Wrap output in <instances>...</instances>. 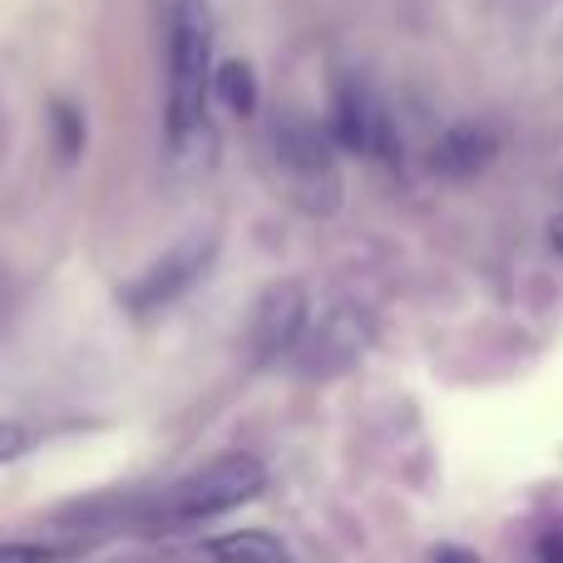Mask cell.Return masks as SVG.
I'll list each match as a JSON object with an SVG mask.
<instances>
[{
  "instance_id": "cell-13",
  "label": "cell",
  "mask_w": 563,
  "mask_h": 563,
  "mask_svg": "<svg viewBox=\"0 0 563 563\" xmlns=\"http://www.w3.org/2000/svg\"><path fill=\"white\" fill-rule=\"evenodd\" d=\"M549 243H554V247H559V253H563V213L554 218V223H549Z\"/></svg>"
},
{
  "instance_id": "cell-5",
  "label": "cell",
  "mask_w": 563,
  "mask_h": 563,
  "mask_svg": "<svg viewBox=\"0 0 563 563\" xmlns=\"http://www.w3.org/2000/svg\"><path fill=\"white\" fill-rule=\"evenodd\" d=\"M336 139L356 154L371 158H396V119L380 104L376 89L366 85H346L336 95Z\"/></svg>"
},
{
  "instance_id": "cell-1",
  "label": "cell",
  "mask_w": 563,
  "mask_h": 563,
  "mask_svg": "<svg viewBox=\"0 0 563 563\" xmlns=\"http://www.w3.org/2000/svg\"><path fill=\"white\" fill-rule=\"evenodd\" d=\"M208 20L198 0H178L174 20V49H168V148L188 154L203 139V109H208Z\"/></svg>"
},
{
  "instance_id": "cell-6",
  "label": "cell",
  "mask_w": 563,
  "mask_h": 563,
  "mask_svg": "<svg viewBox=\"0 0 563 563\" xmlns=\"http://www.w3.org/2000/svg\"><path fill=\"white\" fill-rule=\"evenodd\" d=\"M307 331V297L297 287H273L263 301H257V317H253V351L263 361L291 351Z\"/></svg>"
},
{
  "instance_id": "cell-10",
  "label": "cell",
  "mask_w": 563,
  "mask_h": 563,
  "mask_svg": "<svg viewBox=\"0 0 563 563\" xmlns=\"http://www.w3.org/2000/svg\"><path fill=\"white\" fill-rule=\"evenodd\" d=\"M25 445H30V430L20 426V420H5V416H0V465H5V460H15Z\"/></svg>"
},
{
  "instance_id": "cell-2",
  "label": "cell",
  "mask_w": 563,
  "mask_h": 563,
  "mask_svg": "<svg viewBox=\"0 0 563 563\" xmlns=\"http://www.w3.org/2000/svg\"><path fill=\"white\" fill-rule=\"evenodd\" d=\"M267 148H273V168H277V184L287 194V203H297L311 218L336 213L341 174H336V154H331V144L321 139L317 124H307V119H277L273 134H267Z\"/></svg>"
},
{
  "instance_id": "cell-12",
  "label": "cell",
  "mask_w": 563,
  "mask_h": 563,
  "mask_svg": "<svg viewBox=\"0 0 563 563\" xmlns=\"http://www.w3.org/2000/svg\"><path fill=\"white\" fill-rule=\"evenodd\" d=\"M435 563H479L475 554H465V549H440Z\"/></svg>"
},
{
  "instance_id": "cell-7",
  "label": "cell",
  "mask_w": 563,
  "mask_h": 563,
  "mask_svg": "<svg viewBox=\"0 0 563 563\" xmlns=\"http://www.w3.org/2000/svg\"><path fill=\"white\" fill-rule=\"evenodd\" d=\"M495 154H499V129L470 119V124H455L450 134H440V144H435V174L470 178V174H479V168H485Z\"/></svg>"
},
{
  "instance_id": "cell-4",
  "label": "cell",
  "mask_w": 563,
  "mask_h": 563,
  "mask_svg": "<svg viewBox=\"0 0 563 563\" xmlns=\"http://www.w3.org/2000/svg\"><path fill=\"white\" fill-rule=\"evenodd\" d=\"M213 247H218L213 238H194V243L174 247L164 263H154L144 277L134 282V287L124 291V301L134 311H158V307H168V301H178L198 277L208 273V263H213Z\"/></svg>"
},
{
  "instance_id": "cell-3",
  "label": "cell",
  "mask_w": 563,
  "mask_h": 563,
  "mask_svg": "<svg viewBox=\"0 0 563 563\" xmlns=\"http://www.w3.org/2000/svg\"><path fill=\"white\" fill-rule=\"evenodd\" d=\"M263 479L267 475H263V465H257L253 455L213 460L208 470H198V475H188L184 485L168 489V499H164V509H158V515H164L168 525H198V519H218V515H228V509L257 499Z\"/></svg>"
},
{
  "instance_id": "cell-11",
  "label": "cell",
  "mask_w": 563,
  "mask_h": 563,
  "mask_svg": "<svg viewBox=\"0 0 563 563\" xmlns=\"http://www.w3.org/2000/svg\"><path fill=\"white\" fill-rule=\"evenodd\" d=\"M59 554L45 544H0V563H55Z\"/></svg>"
},
{
  "instance_id": "cell-9",
  "label": "cell",
  "mask_w": 563,
  "mask_h": 563,
  "mask_svg": "<svg viewBox=\"0 0 563 563\" xmlns=\"http://www.w3.org/2000/svg\"><path fill=\"white\" fill-rule=\"evenodd\" d=\"M213 99L228 109V114H253L257 109V75L243 65V59H228L213 75Z\"/></svg>"
},
{
  "instance_id": "cell-8",
  "label": "cell",
  "mask_w": 563,
  "mask_h": 563,
  "mask_svg": "<svg viewBox=\"0 0 563 563\" xmlns=\"http://www.w3.org/2000/svg\"><path fill=\"white\" fill-rule=\"evenodd\" d=\"M208 559L213 563H291V549L263 529H233V534L208 539Z\"/></svg>"
}]
</instances>
